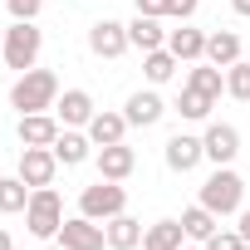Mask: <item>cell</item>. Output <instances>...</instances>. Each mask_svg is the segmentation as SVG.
<instances>
[{"mask_svg": "<svg viewBox=\"0 0 250 250\" xmlns=\"http://www.w3.org/2000/svg\"><path fill=\"white\" fill-rule=\"evenodd\" d=\"M59 103V74L54 69H25L10 83V108L15 113H54Z\"/></svg>", "mask_w": 250, "mask_h": 250, "instance_id": "obj_1", "label": "cell"}, {"mask_svg": "<svg viewBox=\"0 0 250 250\" xmlns=\"http://www.w3.org/2000/svg\"><path fill=\"white\" fill-rule=\"evenodd\" d=\"M206 211H216V216H240V206H245V177L235 172V167H216L206 182H201V196H196Z\"/></svg>", "mask_w": 250, "mask_h": 250, "instance_id": "obj_2", "label": "cell"}, {"mask_svg": "<svg viewBox=\"0 0 250 250\" xmlns=\"http://www.w3.org/2000/svg\"><path fill=\"white\" fill-rule=\"evenodd\" d=\"M40 49H44V30L35 20H15L5 30V59H0V64L15 69V74H25V69L40 64Z\"/></svg>", "mask_w": 250, "mask_h": 250, "instance_id": "obj_3", "label": "cell"}, {"mask_svg": "<svg viewBox=\"0 0 250 250\" xmlns=\"http://www.w3.org/2000/svg\"><path fill=\"white\" fill-rule=\"evenodd\" d=\"M25 226L35 240H54L59 226H64V196L54 187H35L30 191V206H25Z\"/></svg>", "mask_w": 250, "mask_h": 250, "instance_id": "obj_4", "label": "cell"}, {"mask_svg": "<svg viewBox=\"0 0 250 250\" xmlns=\"http://www.w3.org/2000/svg\"><path fill=\"white\" fill-rule=\"evenodd\" d=\"M123 211H128V191H123V182L98 177L93 187L79 191V216H88V221H113Z\"/></svg>", "mask_w": 250, "mask_h": 250, "instance_id": "obj_5", "label": "cell"}, {"mask_svg": "<svg viewBox=\"0 0 250 250\" xmlns=\"http://www.w3.org/2000/svg\"><path fill=\"white\" fill-rule=\"evenodd\" d=\"M64 250H103L108 245V230H103V221H88V216H64V226H59V235H54Z\"/></svg>", "mask_w": 250, "mask_h": 250, "instance_id": "obj_6", "label": "cell"}, {"mask_svg": "<svg viewBox=\"0 0 250 250\" xmlns=\"http://www.w3.org/2000/svg\"><path fill=\"white\" fill-rule=\"evenodd\" d=\"M201 147H206V162L230 167V162L240 157V128H235V123H206Z\"/></svg>", "mask_w": 250, "mask_h": 250, "instance_id": "obj_7", "label": "cell"}, {"mask_svg": "<svg viewBox=\"0 0 250 250\" xmlns=\"http://www.w3.org/2000/svg\"><path fill=\"white\" fill-rule=\"evenodd\" d=\"M54 172H59V157L54 147H20V177L25 187H54Z\"/></svg>", "mask_w": 250, "mask_h": 250, "instance_id": "obj_8", "label": "cell"}, {"mask_svg": "<svg viewBox=\"0 0 250 250\" xmlns=\"http://www.w3.org/2000/svg\"><path fill=\"white\" fill-rule=\"evenodd\" d=\"M88 49L98 59H118V54H128V25H118V20H93L88 25Z\"/></svg>", "mask_w": 250, "mask_h": 250, "instance_id": "obj_9", "label": "cell"}, {"mask_svg": "<svg viewBox=\"0 0 250 250\" xmlns=\"http://www.w3.org/2000/svg\"><path fill=\"white\" fill-rule=\"evenodd\" d=\"M123 118H128L133 128H157V123L167 118V103H162L157 88H138L128 103H123Z\"/></svg>", "mask_w": 250, "mask_h": 250, "instance_id": "obj_10", "label": "cell"}, {"mask_svg": "<svg viewBox=\"0 0 250 250\" xmlns=\"http://www.w3.org/2000/svg\"><path fill=\"white\" fill-rule=\"evenodd\" d=\"M93 162H98V177H108V182H128V177L138 172V152H133L128 143H108V147H98Z\"/></svg>", "mask_w": 250, "mask_h": 250, "instance_id": "obj_11", "label": "cell"}, {"mask_svg": "<svg viewBox=\"0 0 250 250\" xmlns=\"http://www.w3.org/2000/svg\"><path fill=\"white\" fill-rule=\"evenodd\" d=\"M93 93L88 88H64L59 93V103H54V118L64 123V128H88V123H93Z\"/></svg>", "mask_w": 250, "mask_h": 250, "instance_id": "obj_12", "label": "cell"}, {"mask_svg": "<svg viewBox=\"0 0 250 250\" xmlns=\"http://www.w3.org/2000/svg\"><path fill=\"white\" fill-rule=\"evenodd\" d=\"M162 157H167L172 172H196V167L206 162V147H201V138H191V133H172L167 147H162Z\"/></svg>", "mask_w": 250, "mask_h": 250, "instance_id": "obj_13", "label": "cell"}, {"mask_svg": "<svg viewBox=\"0 0 250 250\" xmlns=\"http://www.w3.org/2000/svg\"><path fill=\"white\" fill-rule=\"evenodd\" d=\"M64 123L54 113H20V147H54Z\"/></svg>", "mask_w": 250, "mask_h": 250, "instance_id": "obj_14", "label": "cell"}, {"mask_svg": "<svg viewBox=\"0 0 250 250\" xmlns=\"http://www.w3.org/2000/svg\"><path fill=\"white\" fill-rule=\"evenodd\" d=\"M93 152H98V147H93V138H88L83 128H64V133L54 138V157H59V167H83Z\"/></svg>", "mask_w": 250, "mask_h": 250, "instance_id": "obj_15", "label": "cell"}, {"mask_svg": "<svg viewBox=\"0 0 250 250\" xmlns=\"http://www.w3.org/2000/svg\"><path fill=\"white\" fill-rule=\"evenodd\" d=\"M167 49H172L182 64H201V59H206V30H196V25L182 20V30H167Z\"/></svg>", "mask_w": 250, "mask_h": 250, "instance_id": "obj_16", "label": "cell"}, {"mask_svg": "<svg viewBox=\"0 0 250 250\" xmlns=\"http://www.w3.org/2000/svg\"><path fill=\"white\" fill-rule=\"evenodd\" d=\"M128 128L133 123L123 118V113H108V108H98L93 113V123H88V138H93V147H108V143H128Z\"/></svg>", "mask_w": 250, "mask_h": 250, "instance_id": "obj_17", "label": "cell"}, {"mask_svg": "<svg viewBox=\"0 0 250 250\" xmlns=\"http://www.w3.org/2000/svg\"><path fill=\"white\" fill-rule=\"evenodd\" d=\"M128 44L143 49V54L167 49V30H162V20H157V15H133V20H128Z\"/></svg>", "mask_w": 250, "mask_h": 250, "instance_id": "obj_18", "label": "cell"}, {"mask_svg": "<svg viewBox=\"0 0 250 250\" xmlns=\"http://www.w3.org/2000/svg\"><path fill=\"white\" fill-rule=\"evenodd\" d=\"M235 59H245V44H240V35H235V30H216V35H206V64L230 69Z\"/></svg>", "mask_w": 250, "mask_h": 250, "instance_id": "obj_19", "label": "cell"}, {"mask_svg": "<svg viewBox=\"0 0 250 250\" xmlns=\"http://www.w3.org/2000/svg\"><path fill=\"white\" fill-rule=\"evenodd\" d=\"M103 230H108V250H138L143 245V221H133L128 211L123 216H113V221H103Z\"/></svg>", "mask_w": 250, "mask_h": 250, "instance_id": "obj_20", "label": "cell"}, {"mask_svg": "<svg viewBox=\"0 0 250 250\" xmlns=\"http://www.w3.org/2000/svg\"><path fill=\"white\" fill-rule=\"evenodd\" d=\"M182 230H187V240L206 245V240L221 230V216H216V211H206V206L196 201V206H187V211H182Z\"/></svg>", "mask_w": 250, "mask_h": 250, "instance_id": "obj_21", "label": "cell"}, {"mask_svg": "<svg viewBox=\"0 0 250 250\" xmlns=\"http://www.w3.org/2000/svg\"><path fill=\"white\" fill-rule=\"evenodd\" d=\"M182 245H187L182 221H152L143 230V250H182Z\"/></svg>", "mask_w": 250, "mask_h": 250, "instance_id": "obj_22", "label": "cell"}, {"mask_svg": "<svg viewBox=\"0 0 250 250\" xmlns=\"http://www.w3.org/2000/svg\"><path fill=\"white\" fill-rule=\"evenodd\" d=\"M177 69H182V59H177L172 49H152V54H143V74H147V83H152V88L172 83V79H177Z\"/></svg>", "mask_w": 250, "mask_h": 250, "instance_id": "obj_23", "label": "cell"}, {"mask_svg": "<svg viewBox=\"0 0 250 250\" xmlns=\"http://www.w3.org/2000/svg\"><path fill=\"white\" fill-rule=\"evenodd\" d=\"M187 88H196V93H206V98H221L226 93V69H216V64H196L191 74H187Z\"/></svg>", "mask_w": 250, "mask_h": 250, "instance_id": "obj_24", "label": "cell"}, {"mask_svg": "<svg viewBox=\"0 0 250 250\" xmlns=\"http://www.w3.org/2000/svg\"><path fill=\"white\" fill-rule=\"evenodd\" d=\"M25 206H30V187H25V177L15 172V177H0V216H25Z\"/></svg>", "mask_w": 250, "mask_h": 250, "instance_id": "obj_25", "label": "cell"}, {"mask_svg": "<svg viewBox=\"0 0 250 250\" xmlns=\"http://www.w3.org/2000/svg\"><path fill=\"white\" fill-rule=\"evenodd\" d=\"M187 123H206L211 118V108H216V98H206V93H196V88H187L182 83V93H177V103H172Z\"/></svg>", "mask_w": 250, "mask_h": 250, "instance_id": "obj_26", "label": "cell"}, {"mask_svg": "<svg viewBox=\"0 0 250 250\" xmlns=\"http://www.w3.org/2000/svg\"><path fill=\"white\" fill-rule=\"evenodd\" d=\"M226 93L240 98V103H250V59H235L226 69Z\"/></svg>", "mask_w": 250, "mask_h": 250, "instance_id": "obj_27", "label": "cell"}, {"mask_svg": "<svg viewBox=\"0 0 250 250\" xmlns=\"http://www.w3.org/2000/svg\"><path fill=\"white\" fill-rule=\"evenodd\" d=\"M206 250H245V235H240V230H226V226H221V230H216V235L206 240Z\"/></svg>", "mask_w": 250, "mask_h": 250, "instance_id": "obj_28", "label": "cell"}, {"mask_svg": "<svg viewBox=\"0 0 250 250\" xmlns=\"http://www.w3.org/2000/svg\"><path fill=\"white\" fill-rule=\"evenodd\" d=\"M5 10H10V20H35L44 10V0H5Z\"/></svg>", "mask_w": 250, "mask_h": 250, "instance_id": "obj_29", "label": "cell"}, {"mask_svg": "<svg viewBox=\"0 0 250 250\" xmlns=\"http://www.w3.org/2000/svg\"><path fill=\"white\" fill-rule=\"evenodd\" d=\"M196 5H201V0H167V15H172V20H191Z\"/></svg>", "mask_w": 250, "mask_h": 250, "instance_id": "obj_30", "label": "cell"}, {"mask_svg": "<svg viewBox=\"0 0 250 250\" xmlns=\"http://www.w3.org/2000/svg\"><path fill=\"white\" fill-rule=\"evenodd\" d=\"M138 15H157V20H167V0H138Z\"/></svg>", "mask_w": 250, "mask_h": 250, "instance_id": "obj_31", "label": "cell"}, {"mask_svg": "<svg viewBox=\"0 0 250 250\" xmlns=\"http://www.w3.org/2000/svg\"><path fill=\"white\" fill-rule=\"evenodd\" d=\"M235 230L250 240V206H240V216H235Z\"/></svg>", "mask_w": 250, "mask_h": 250, "instance_id": "obj_32", "label": "cell"}, {"mask_svg": "<svg viewBox=\"0 0 250 250\" xmlns=\"http://www.w3.org/2000/svg\"><path fill=\"white\" fill-rule=\"evenodd\" d=\"M230 10H235V15H245V20H250V0H230Z\"/></svg>", "mask_w": 250, "mask_h": 250, "instance_id": "obj_33", "label": "cell"}, {"mask_svg": "<svg viewBox=\"0 0 250 250\" xmlns=\"http://www.w3.org/2000/svg\"><path fill=\"white\" fill-rule=\"evenodd\" d=\"M0 250H15V240H10V230L0 226Z\"/></svg>", "mask_w": 250, "mask_h": 250, "instance_id": "obj_34", "label": "cell"}, {"mask_svg": "<svg viewBox=\"0 0 250 250\" xmlns=\"http://www.w3.org/2000/svg\"><path fill=\"white\" fill-rule=\"evenodd\" d=\"M182 250H206V245H196V240H187V245H182Z\"/></svg>", "mask_w": 250, "mask_h": 250, "instance_id": "obj_35", "label": "cell"}, {"mask_svg": "<svg viewBox=\"0 0 250 250\" xmlns=\"http://www.w3.org/2000/svg\"><path fill=\"white\" fill-rule=\"evenodd\" d=\"M0 59H5V35H0Z\"/></svg>", "mask_w": 250, "mask_h": 250, "instance_id": "obj_36", "label": "cell"}, {"mask_svg": "<svg viewBox=\"0 0 250 250\" xmlns=\"http://www.w3.org/2000/svg\"><path fill=\"white\" fill-rule=\"evenodd\" d=\"M44 250H64V245H59V240H54V245H44Z\"/></svg>", "mask_w": 250, "mask_h": 250, "instance_id": "obj_37", "label": "cell"}, {"mask_svg": "<svg viewBox=\"0 0 250 250\" xmlns=\"http://www.w3.org/2000/svg\"><path fill=\"white\" fill-rule=\"evenodd\" d=\"M245 59H250V44H245Z\"/></svg>", "mask_w": 250, "mask_h": 250, "instance_id": "obj_38", "label": "cell"}, {"mask_svg": "<svg viewBox=\"0 0 250 250\" xmlns=\"http://www.w3.org/2000/svg\"><path fill=\"white\" fill-rule=\"evenodd\" d=\"M245 250H250V240H245Z\"/></svg>", "mask_w": 250, "mask_h": 250, "instance_id": "obj_39", "label": "cell"}, {"mask_svg": "<svg viewBox=\"0 0 250 250\" xmlns=\"http://www.w3.org/2000/svg\"><path fill=\"white\" fill-rule=\"evenodd\" d=\"M15 250H20V245H15Z\"/></svg>", "mask_w": 250, "mask_h": 250, "instance_id": "obj_40", "label": "cell"}]
</instances>
